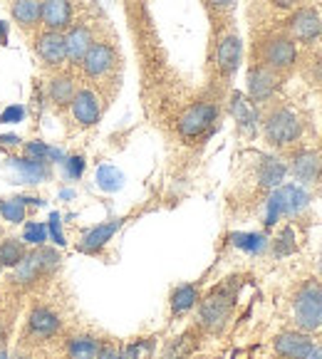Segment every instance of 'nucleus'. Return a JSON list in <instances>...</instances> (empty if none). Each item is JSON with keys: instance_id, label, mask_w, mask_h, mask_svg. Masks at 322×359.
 I'll return each mask as SVG.
<instances>
[{"instance_id": "nucleus-29", "label": "nucleus", "mask_w": 322, "mask_h": 359, "mask_svg": "<svg viewBox=\"0 0 322 359\" xmlns=\"http://www.w3.org/2000/svg\"><path fill=\"white\" fill-rule=\"evenodd\" d=\"M22 258H25V245L20 241L11 238V241L0 243V263H3V268H15Z\"/></svg>"}, {"instance_id": "nucleus-6", "label": "nucleus", "mask_w": 322, "mask_h": 359, "mask_svg": "<svg viewBox=\"0 0 322 359\" xmlns=\"http://www.w3.org/2000/svg\"><path fill=\"white\" fill-rule=\"evenodd\" d=\"M231 307H233V292H228V287H221L216 290L213 295H208L206 300L201 302V325L211 332H218L223 325L228 323V315H231Z\"/></svg>"}, {"instance_id": "nucleus-14", "label": "nucleus", "mask_w": 322, "mask_h": 359, "mask_svg": "<svg viewBox=\"0 0 322 359\" xmlns=\"http://www.w3.org/2000/svg\"><path fill=\"white\" fill-rule=\"evenodd\" d=\"M72 114L82 127H95L102 116L100 100L92 90H79L72 100Z\"/></svg>"}, {"instance_id": "nucleus-20", "label": "nucleus", "mask_w": 322, "mask_h": 359, "mask_svg": "<svg viewBox=\"0 0 322 359\" xmlns=\"http://www.w3.org/2000/svg\"><path fill=\"white\" fill-rule=\"evenodd\" d=\"M241 40H238L236 35H226L218 43V69H221L226 77H231L233 72L238 69V65H241Z\"/></svg>"}, {"instance_id": "nucleus-25", "label": "nucleus", "mask_w": 322, "mask_h": 359, "mask_svg": "<svg viewBox=\"0 0 322 359\" xmlns=\"http://www.w3.org/2000/svg\"><path fill=\"white\" fill-rule=\"evenodd\" d=\"M69 359H97L100 354V342L95 337H74L67 347Z\"/></svg>"}, {"instance_id": "nucleus-12", "label": "nucleus", "mask_w": 322, "mask_h": 359, "mask_svg": "<svg viewBox=\"0 0 322 359\" xmlns=\"http://www.w3.org/2000/svg\"><path fill=\"white\" fill-rule=\"evenodd\" d=\"M290 32L300 43H315L322 35V18L312 8H300L290 20Z\"/></svg>"}, {"instance_id": "nucleus-38", "label": "nucleus", "mask_w": 322, "mask_h": 359, "mask_svg": "<svg viewBox=\"0 0 322 359\" xmlns=\"http://www.w3.org/2000/svg\"><path fill=\"white\" fill-rule=\"evenodd\" d=\"M97 359H122V354L116 352L114 347H109V344H107V347H100V354H97Z\"/></svg>"}, {"instance_id": "nucleus-19", "label": "nucleus", "mask_w": 322, "mask_h": 359, "mask_svg": "<svg viewBox=\"0 0 322 359\" xmlns=\"http://www.w3.org/2000/svg\"><path fill=\"white\" fill-rule=\"evenodd\" d=\"M95 37L87 25H74L72 30L65 35V45H67V60L72 62H82V57L87 55V50L92 48Z\"/></svg>"}, {"instance_id": "nucleus-28", "label": "nucleus", "mask_w": 322, "mask_h": 359, "mask_svg": "<svg viewBox=\"0 0 322 359\" xmlns=\"http://www.w3.org/2000/svg\"><path fill=\"white\" fill-rule=\"evenodd\" d=\"M97 186H100L102 191H109V194H114V191H119L124 186V174L116 166H100L97 169Z\"/></svg>"}, {"instance_id": "nucleus-30", "label": "nucleus", "mask_w": 322, "mask_h": 359, "mask_svg": "<svg viewBox=\"0 0 322 359\" xmlns=\"http://www.w3.org/2000/svg\"><path fill=\"white\" fill-rule=\"evenodd\" d=\"M0 216L8 223H22L25 221V203L22 198H8V201H0Z\"/></svg>"}, {"instance_id": "nucleus-39", "label": "nucleus", "mask_w": 322, "mask_h": 359, "mask_svg": "<svg viewBox=\"0 0 322 359\" xmlns=\"http://www.w3.org/2000/svg\"><path fill=\"white\" fill-rule=\"evenodd\" d=\"M18 142H20L18 134H0V144H3V147H15Z\"/></svg>"}, {"instance_id": "nucleus-34", "label": "nucleus", "mask_w": 322, "mask_h": 359, "mask_svg": "<svg viewBox=\"0 0 322 359\" xmlns=\"http://www.w3.org/2000/svg\"><path fill=\"white\" fill-rule=\"evenodd\" d=\"M85 174V156H67L65 158V176L67 179H79V176Z\"/></svg>"}, {"instance_id": "nucleus-8", "label": "nucleus", "mask_w": 322, "mask_h": 359, "mask_svg": "<svg viewBox=\"0 0 322 359\" xmlns=\"http://www.w3.org/2000/svg\"><path fill=\"white\" fill-rule=\"evenodd\" d=\"M8 169L13 171L15 184H43L50 179V164L45 158H8Z\"/></svg>"}, {"instance_id": "nucleus-46", "label": "nucleus", "mask_w": 322, "mask_h": 359, "mask_svg": "<svg viewBox=\"0 0 322 359\" xmlns=\"http://www.w3.org/2000/svg\"><path fill=\"white\" fill-rule=\"evenodd\" d=\"M60 196H62V198H65V201H67V198H72V191H62V194H60Z\"/></svg>"}, {"instance_id": "nucleus-10", "label": "nucleus", "mask_w": 322, "mask_h": 359, "mask_svg": "<svg viewBox=\"0 0 322 359\" xmlns=\"http://www.w3.org/2000/svg\"><path fill=\"white\" fill-rule=\"evenodd\" d=\"M278 90V77L265 65H255L248 69V97L253 102H268Z\"/></svg>"}, {"instance_id": "nucleus-42", "label": "nucleus", "mask_w": 322, "mask_h": 359, "mask_svg": "<svg viewBox=\"0 0 322 359\" xmlns=\"http://www.w3.org/2000/svg\"><path fill=\"white\" fill-rule=\"evenodd\" d=\"M273 3L278 8H295L297 3H300V0H273Z\"/></svg>"}, {"instance_id": "nucleus-24", "label": "nucleus", "mask_w": 322, "mask_h": 359, "mask_svg": "<svg viewBox=\"0 0 322 359\" xmlns=\"http://www.w3.org/2000/svg\"><path fill=\"white\" fill-rule=\"evenodd\" d=\"M74 95H77V90H74V79L67 77V74L55 77L53 82H50V100H53L58 107L72 104Z\"/></svg>"}, {"instance_id": "nucleus-49", "label": "nucleus", "mask_w": 322, "mask_h": 359, "mask_svg": "<svg viewBox=\"0 0 322 359\" xmlns=\"http://www.w3.org/2000/svg\"><path fill=\"white\" fill-rule=\"evenodd\" d=\"M0 268H3V263H0Z\"/></svg>"}, {"instance_id": "nucleus-23", "label": "nucleus", "mask_w": 322, "mask_h": 359, "mask_svg": "<svg viewBox=\"0 0 322 359\" xmlns=\"http://www.w3.org/2000/svg\"><path fill=\"white\" fill-rule=\"evenodd\" d=\"M40 11H43V0H15L13 18H15L18 25L32 27L40 22Z\"/></svg>"}, {"instance_id": "nucleus-27", "label": "nucleus", "mask_w": 322, "mask_h": 359, "mask_svg": "<svg viewBox=\"0 0 322 359\" xmlns=\"http://www.w3.org/2000/svg\"><path fill=\"white\" fill-rule=\"evenodd\" d=\"M196 300H199V290H196L194 285H181V287H176L174 295H171V312H174V315L189 312L191 307L196 305Z\"/></svg>"}, {"instance_id": "nucleus-33", "label": "nucleus", "mask_w": 322, "mask_h": 359, "mask_svg": "<svg viewBox=\"0 0 322 359\" xmlns=\"http://www.w3.org/2000/svg\"><path fill=\"white\" fill-rule=\"evenodd\" d=\"M152 349H154L152 339H137V342L127 347V359H149L152 357Z\"/></svg>"}, {"instance_id": "nucleus-43", "label": "nucleus", "mask_w": 322, "mask_h": 359, "mask_svg": "<svg viewBox=\"0 0 322 359\" xmlns=\"http://www.w3.org/2000/svg\"><path fill=\"white\" fill-rule=\"evenodd\" d=\"M315 67H317L315 79H317V82H320V85H322V60H317V65H315Z\"/></svg>"}, {"instance_id": "nucleus-45", "label": "nucleus", "mask_w": 322, "mask_h": 359, "mask_svg": "<svg viewBox=\"0 0 322 359\" xmlns=\"http://www.w3.org/2000/svg\"><path fill=\"white\" fill-rule=\"evenodd\" d=\"M3 339H6V325H3V320H0V344H3Z\"/></svg>"}, {"instance_id": "nucleus-16", "label": "nucleus", "mask_w": 322, "mask_h": 359, "mask_svg": "<svg viewBox=\"0 0 322 359\" xmlns=\"http://www.w3.org/2000/svg\"><path fill=\"white\" fill-rule=\"evenodd\" d=\"M290 169L297 181H302V184H315V181L322 179V158L317 156L315 151H310V149H302V151H297L295 156H293Z\"/></svg>"}, {"instance_id": "nucleus-41", "label": "nucleus", "mask_w": 322, "mask_h": 359, "mask_svg": "<svg viewBox=\"0 0 322 359\" xmlns=\"http://www.w3.org/2000/svg\"><path fill=\"white\" fill-rule=\"evenodd\" d=\"M6 43H8V22L0 20V45H6Z\"/></svg>"}, {"instance_id": "nucleus-37", "label": "nucleus", "mask_w": 322, "mask_h": 359, "mask_svg": "<svg viewBox=\"0 0 322 359\" xmlns=\"http://www.w3.org/2000/svg\"><path fill=\"white\" fill-rule=\"evenodd\" d=\"M25 151L30 158H48L50 156V147L43 142H27L25 144Z\"/></svg>"}, {"instance_id": "nucleus-47", "label": "nucleus", "mask_w": 322, "mask_h": 359, "mask_svg": "<svg viewBox=\"0 0 322 359\" xmlns=\"http://www.w3.org/2000/svg\"><path fill=\"white\" fill-rule=\"evenodd\" d=\"M11 359H30V357H25V354H15V357H11Z\"/></svg>"}, {"instance_id": "nucleus-5", "label": "nucleus", "mask_w": 322, "mask_h": 359, "mask_svg": "<svg viewBox=\"0 0 322 359\" xmlns=\"http://www.w3.org/2000/svg\"><path fill=\"white\" fill-rule=\"evenodd\" d=\"M218 107L213 102H196L179 116V134L184 139H199L216 122Z\"/></svg>"}, {"instance_id": "nucleus-21", "label": "nucleus", "mask_w": 322, "mask_h": 359, "mask_svg": "<svg viewBox=\"0 0 322 359\" xmlns=\"http://www.w3.org/2000/svg\"><path fill=\"white\" fill-rule=\"evenodd\" d=\"M286 174H288V166L275 156H263V161L258 164V181L265 189H278V186H283Z\"/></svg>"}, {"instance_id": "nucleus-9", "label": "nucleus", "mask_w": 322, "mask_h": 359, "mask_svg": "<svg viewBox=\"0 0 322 359\" xmlns=\"http://www.w3.org/2000/svg\"><path fill=\"white\" fill-rule=\"evenodd\" d=\"M116 62V55L112 50V45L107 43H92V48L87 50V55L82 57V67H85L87 77L100 79L105 77L107 72H112Z\"/></svg>"}, {"instance_id": "nucleus-13", "label": "nucleus", "mask_w": 322, "mask_h": 359, "mask_svg": "<svg viewBox=\"0 0 322 359\" xmlns=\"http://www.w3.org/2000/svg\"><path fill=\"white\" fill-rule=\"evenodd\" d=\"M315 349L312 339L300 332H283L275 339V354L280 359H307Z\"/></svg>"}, {"instance_id": "nucleus-3", "label": "nucleus", "mask_w": 322, "mask_h": 359, "mask_svg": "<svg viewBox=\"0 0 322 359\" xmlns=\"http://www.w3.org/2000/svg\"><path fill=\"white\" fill-rule=\"evenodd\" d=\"M265 139H268L273 147H290L300 139L302 134V122L295 111L286 109V107H278L268 114L263 124Z\"/></svg>"}, {"instance_id": "nucleus-44", "label": "nucleus", "mask_w": 322, "mask_h": 359, "mask_svg": "<svg viewBox=\"0 0 322 359\" xmlns=\"http://www.w3.org/2000/svg\"><path fill=\"white\" fill-rule=\"evenodd\" d=\"M307 359H322V349H312V352H310V357H307Z\"/></svg>"}, {"instance_id": "nucleus-18", "label": "nucleus", "mask_w": 322, "mask_h": 359, "mask_svg": "<svg viewBox=\"0 0 322 359\" xmlns=\"http://www.w3.org/2000/svg\"><path fill=\"white\" fill-rule=\"evenodd\" d=\"M119 228H122V218H114V221H109V223L95 226L92 231L85 233L82 243H79V250H82V253H97V250H102L107 243H109L112 236H114Z\"/></svg>"}, {"instance_id": "nucleus-26", "label": "nucleus", "mask_w": 322, "mask_h": 359, "mask_svg": "<svg viewBox=\"0 0 322 359\" xmlns=\"http://www.w3.org/2000/svg\"><path fill=\"white\" fill-rule=\"evenodd\" d=\"M231 243L236 248L246 250V253H263L265 245H268V238L260 236V233H233L231 236Z\"/></svg>"}, {"instance_id": "nucleus-1", "label": "nucleus", "mask_w": 322, "mask_h": 359, "mask_svg": "<svg viewBox=\"0 0 322 359\" xmlns=\"http://www.w3.org/2000/svg\"><path fill=\"white\" fill-rule=\"evenodd\" d=\"M293 317L302 332H315L322 327V285L315 280H307L297 290L293 300Z\"/></svg>"}, {"instance_id": "nucleus-35", "label": "nucleus", "mask_w": 322, "mask_h": 359, "mask_svg": "<svg viewBox=\"0 0 322 359\" xmlns=\"http://www.w3.org/2000/svg\"><path fill=\"white\" fill-rule=\"evenodd\" d=\"M45 228H48V233H50V238H53L55 245H65V243H67V241H65V236H62V226H60V213L58 211L50 213Z\"/></svg>"}, {"instance_id": "nucleus-4", "label": "nucleus", "mask_w": 322, "mask_h": 359, "mask_svg": "<svg viewBox=\"0 0 322 359\" xmlns=\"http://www.w3.org/2000/svg\"><path fill=\"white\" fill-rule=\"evenodd\" d=\"M58 265H60L58 250L40 245V248L27 253L25 258L15 265V283L18 285H32V283H37L45 273L55 270Z\"/></svg>"}, {"instance_id": "nucleus-7", "label": "nucleus", "mask_w": 322, "mask_h": 359, "mask_svg": "<svg viewBox=\"0 0 322 359\" xmlns=\"http://www.w3.org/2000/svg\"><path fill=\"white\" fill-rule=\"evenodd\" d=\"M297 60V48L290 37H270L263 45V65L273 72L293 67Z\"/></svg>"}, {"instance_id": "nucleus-48", "label": "nucleus", "mask_w": 322, "mask_h": 359, "mask_svg": "<svg viewBox=\"0 0 322 359\" xmlns=\"http://www.w3.org/2000/svg\"><path fill=\"white\" fill-rule=\"evenodd\" d=\"M0 359H8V354H6V349H0Z\"/></svg>"}, {"instance_id": "nucleus-40", "label": "nucleus", "mask_w": 322, "mask_h": 359, "mask_svg": "<svg viewBox=\"0 0 322 359\" xmlns=\"http://www.w3.org/2000/svg\"><path fill=\"white\" fill-rule=\"evenodd\" d=\"M213 8H218V11H228V8H233V0H208Z\"/></svg>"}, {"instance_id": "nucleus-22", "label": "nucleus", "mask_w": 322, "mask_h": 359, "mask_svg": "<svg viewBox=\"0 0 322 359\" xmlns=\"http://www.w3.org/2000/svg\"><path fill=\"white\" fill-rule=\"evenodd\" d=\"M231 111H233L236 122L241 124V129H243V132H248V134L255 132V124H258V114H255L253 107H250L248 102H246L243 95H233Z\"/></svg>"}, {"instance_id": "nucleus-11", "label": "nucleus", "mask_w": 322, "mask_h": 359, "mask_svg": "<svg viewBox=\"0 0 322 359\" xmlns=\"http://www.w3.org/2000/svg\"><path fill=\"white\" fill-rule=\"evenodd\" d=\"M35 53L40 55L45 65H62L67 60V45H65V35L62 32H55V30H48L35 40Z\"/></svg>"}, {"instance_id": "nucleus-17", "label": "nucleus", "mask_w": 322, "mask_h": 359, "mask_svg": "<svg viewBox=\"0 0 322 359\" xmlns=\"http://www.w3.org/2000/svg\"><path fill=\"white\" fill-rule=\"evenodd\" d=\"M58 330H60V317L50 307H35L30 312V317H27V332L37 339L53 337Z\"/></svg>"}, {"instance_id": "nucleus-15", "label": "nucleus", "mask_w": 322, "mask_h": 359, "mask_svg": "<svg viewBox=\"0 0 322 359\" xmlns=\"http://www.w3.org/2000/svg\"><path fill=\"white\" fill-rule=\"evenodd\" d=\"M40 20H43V25L48 30L62 32L72 22V6H69V0H43Z\"/></svg>"}, {"instance_id": "nucleus-2", "label": "nucleus", "mask_w": 322, "mask_h": 359, "mask_svg": "<svg viewBox=\"0 0 322 359\" xmlns=\"http://www.w3.org/2000/svg\"><path fill=\"white\" fill-rule=\"evenodd\" d=\"M310 196L302 186L288 184L278 186L273 191V196L268 198V208H265V226H275L280 216H295L302 208H307Z\"/></svg>"}, {"instance_id": "nucleus-31", "label": "nucleus", "mask_w": 322, "mask_h": 359, "mask_svg": "<svg viewBox=\"0 0 322 359\" xmlns=\"http://www.w3.org/2000/svg\"><path fill=\"white\" fill-rule=\"evenodd\" d=\"M22 241H25L27 245H35V248H40V245H45V241H48V228H45L43 223L30 221L25 226V233H22Z\"/></svg>"}, {"instance_id": "nucleus-32", "label": "nucleus", "mask_w": 322, "mask_h": 359, "mask_svg": "<svg viewBox=\"0 0 322 359\" xmlns=\"http://www.w3.org/2000/svg\"><path fill=\"white\" fill-rule=\"evenodd\" d=\"M273 250H275V255H278V258H286V255L295 253V233H293V228H286V231L275 238Z\"/></svg>"}, {"instance_id": "nucleus-36", "label": "nucleus", "mask_w": 322, "mask_h": 359, "mask_svg": "<svg viewBox=\"0 0 322 359\" xmlns=\"http://www.w3.org/2000/svg\"><path fill=\"white\" fill-rule=\"evenodd\" d=\"M25 119V107L20 104H11L0 111V124H20Z\"/></svg>"}]
</instances>
